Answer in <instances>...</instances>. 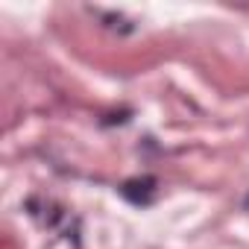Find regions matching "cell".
I'll use <instances>...</instances> for the list:
<instances>
[{"instance_id": "cell-1", "label": "cell", "mask_w": 249, "mask_h": 249, "mask_svg": "<svg viewBox=\"0 0 249 249\" xmlns=\"http://www.w3.org/2000/svg\"><path fill=\"white\" fill-rule=\"evenodd\" d=\"M153 191H156V179H150V176L129 179V182H123V188H120V194L126 196L129 202H135V205H147L153 199Z\"/></svg>"}]
</instances>
